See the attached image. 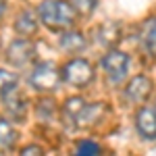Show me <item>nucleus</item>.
<instances>
[{
    "instance_id": "1",
    "label": "nucleus",
    "mask_w": 156,
    "mask_h": 156,
    "mask_svg": "<svg viewBox=\"0 0 156 156\" xmlns=\"http://www.w3.org/2000/svg\"><path fill=\"white\" fill-rule=\"evenodd\" d=\"M37 15H40V21L54 31H65L73 27L77 19L75 9L67 0H44L37 6Z\"/></svg>"
},
{
    "instance_id": "2",
    "label": "nucleus",
    "mask_w": 156,
    "mask_h": 156,
    "mask_svg": "<svg viewBox=\"0 0 156 156\" xmlns=\"http://www.w3.org/2000/svg\"><path fill=\"white\" fill-rule=\"evenodd\" d=\"M60 79L75 87H85L94 79V67L85 58H71L60 69Z\"/></svg>"
},
{
    "instance_id": "3",
    "label": "nucleus",
    "mask_w": 156,
    "mask_h": 156,
    "mask_svg": "<svg viewBox=\"0 0 156 156\" xmlns=\"http://www.w3.org/2000/svg\"><path fill=\"white\" fill-rule=\"evenodd\" d=\"M27 81L37 92H54L60 83V69H56L52 62H37Z\"/></svg>"
},
{
    "instance_id": "4",
    "label": "nucleus",
    "mask_w": 156,
    "mask_h": 156,
    "mask_svg": "<svg viewBox=\"0 0 156 156\" xmlns=\"http://www.w3.org/2000/svg\"><path fill=\"white\" fill-rule=\"evenodd\" d=\"M0 98H2L4 110H6V115L11 117V121H15V123H23L25 117H27V108H29V104H27V98L23 96V92L17 87V83L9 85V87L0 94Z\"/></svg>"
},
{
    "instance_id": "5",
    "label": "nucleus",
    "mask_w": 156,
    "mask_h": 156,
    "mask_svg": "<svg viewBox=\"0 0 156 156\" xmlns=\"http://www.w3.org/2000/svg\"><path fill=\"white\" fill-rule=\"evenodd\" d=\"M102 69L106 73L108 81L112 83H121L127 73H129V56L121 50H108L106 54L102 56Z\"/></svg>"
},
{
    "instance_id": "6",
    "label": "nucleus",
    "mask_w": 156,
    "mask_h": 156,
    "mask_svg": "<svg viewBox=\"0 0 156 156\" xmlns=\"http://www.w3.org/2000/svg\"><path fill=\"white\" fill-rule=\"evenodd\" d=\"M6 60L11 62L12 67H27L36 60V46L31 40L21 37V40H15L9 50H6Z\"/></svg>"
},
{
    "instance_id": "7",
    "label": "nucleus",
    "mask_w": 156,
    "mask_h": 156,
    "mask_svg": "<svg viewBox=\"0 0 156 156\" xmlns=\"http://www.w3.org/2000/svg\"><path fill=\"white\" fill-rule=\"evenodd\" d=\"M152 90H154V83H152L150 77H146V75H135L131 81L125 85L123 96L127 98L131 104H144L146 100L152 96Z\"/></svg>"
},
{
    "instance_id": "8",
    "label": "nucleus",
    "mask_w": 156,
    "mask_h": 156,
    "mask_svg": "<svg viewBox=\"0 0 156 156\" xmlns=\"http://www.w3.org/2000/svg\"><path fill=\"white\" fill-rule=\"evenodd\" d=\"M135 129L144 140H156V110L142 106L135 112Z\"/></svg>"
},
{
    "instance_id": "9",
    "label": "nucleus",
    "mask_w": 156,
    "mask_h": 156,
    "mask_svg": "<svg viewBox=\"0 0 156 156\" xmlns=\"http://www.w3.org/2000/svg\"><path fill=\"white\" fill-rule=\"evenodd\" d=\"M94 36H96L98 44L108 46V48H115L121 40V23L117 21H110V23H102L94 29Z\"/></svg>"
},
{
    "instance_id": "10",
    "label": "nucleus",
    "mask_w": 156,
    "mask_h": 156,
    "mask_svg": "<svg viewBox=\"0 0 156 156\" xmlns=\"http://www.w3.org/2000/svg\"><path fill=\"white\" fill-rule=\"evenodd\" d=\"M58 46L62 50H67V52H71V54H77V52H81L85 48V37L79 31H71V27H69V29L62 31V36L58 40Z\"/></svg>"
},
{
    "instance_id": "11",
    "label": "nucleus",
    "mask_w": 156,
    "mask_h": 156,
    "mask_svg": "<svg viewBox=\"0 0 156 156\" xmlns=\"http://www.w3.org/2000/svg\"><path fill=\"white\" fill-rule=\"evenodd\" d=\"M17 144V129L12 127L11 121L0 119V154L11 152Z\"/></svg>"
},
{
    "instance_id": "12",
    "label": "nucleus",
    "mask_w": 156,
    "mask_h": 156,
    "mask_svg": "<svg viewBox=\"0 0 156 156\" xmlns=\"http://www.w3.org/2000/svg\"><path fill=\"white\" fill-rule=\"evenodd\" d=\"M142 44H144L146 52L156 60V17L148 19L142 27Z\"/></svg>"
},
{
    "instance_id": "13",
    "label": "nucleus",
    "mask_w": 156,
    "mask_h": 156,
    "mask_svg": "<svg viewBox=\"0 0 156 156\" xmlns=\"http://www.w3.org/2000/svg\"><path fill=\"white\" fill-rule=\"evenodd\" d=\"M15 29H17V34H21L23 37L34 36L37 31V21H36V17H34V12H29V11L19 12V17L15 21Z\"/></svg>"
},
{
    "instance_id": "14",
    "label": "nucleus",
    "mask_w": 156,
    "mask_h": 156,
    "mask_svg": "<svg viewBox=\"0 0 156 156\" xmlns=\"http://www.w3.org/2000/svg\"><path fill=\"white\" fill-rule=\"evenodd\" d=\"M75 12H81V15H92L98 6V0H69Z\"/></svg>"
},
{
    "instance_id": "15",
    "label": "nucleus",
    "mask_w": 156,
    "mask_h": 156,
    "mask_svg": "<svg viewBox=\"0 0 156 156\" xmlns=\"http://www.w3.org/2000/svg\"><path fill=\"white\" fill-rule=\"evenodd\" d=\"M77 154H102V148L96 144V142H92V140H83V142H79L77 144Z\"/></svg>"
},
{
    "instance_id": "16",
    "label": "nucleus",
    "mask_w": 156,
    "mask_h": 156,
    "mask_svg": "<svg viewBox=\"0 0 156 156\" xmlns=\"http://www.w3.org/2000/svg\"><path fill=\"white\" fill-rule=\"evenodd\" d=\"M54 110H56V106H54V102L52 100H40V106H37V117L48 121L52 115H54Z\"/></svg>"
},
{
    "instance_id": "17",
    "label": "nucleus",
    "mask_w": 156,
    "mask_h": 156,
    "mask_svg": "<svg viewBox=\"0 0 156 156\" xmlns=\"http://www.w3.org/2000/svg\"><path fill=\"white\" fill-rule=\"evenodd\" d=\"M17 83V75L11 71H4V69H0V94L9 87V85Z\"/></svg>"
},
{
    "instance_id": "18",
    "label": "nucleus",
    "mask_w": 156,
    "mask_h": 156,
    "mask_svg": "<svg viewBox=\"0 0 156 156\" xmlns=\"http://www.w3.org/2000/svg\"><path fill=\"white\" fill-rule=\"evenodd\" d=\"M42 152H44V150H42V148H40V146H27V148H23V150H21V154H42Z\"/></svg>"
},
{
    "instance_id": "19",
    "label": "nucleus",
    "mask_w": 156,
    "mask_h": 156,
    "mask_svg": "<svg viewBox=\"0 0 156 156\" xmlns=\"http://www.w3.org/2000/svg\"><path fill=\"white\" fill-rule=\"evenodd\" d=\"M4 11H6V4H4V0H0V21L4 17Z\"/></svg>"
},
{
    "instance_id": "20",
    "label": "nucleus",
    "mask_w": 156,
    "mask_h": 156,
    "mask_svg": "<svg viewBox=\"0 0 156 156\" xmlns=\"http://www.w3.org/2000/svg\"><path fill=\"white\" fill-rule=\"evenodd\" d=\"M154 110H156V108H154Z\"/></svg>"
}]
</instances>
